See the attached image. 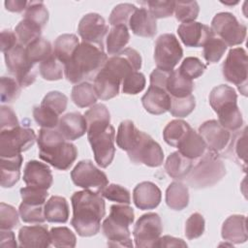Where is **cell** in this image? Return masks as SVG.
Returning <instances> with one entry per match:
<instances>
[{
  "label": "cell",
  "instance_id": "cell-24",
  "mask_svg": "<svg viewBox=\"0 0 248 248\" xmlns=\"http://www.w3.org/2000/svg\"><path fill=\"white\" fill-rule=\"evenodd\" d=\"M132 32L140 37L152 38L157 33V22L145 8L137 9L129 20Z\"/></svg>",
  "mask_w": 248,
  "mask_h": 248
},
{
  "label": "cell",
  "instance_id": "cell-54",
  "mask_svg": "<svg viewBox=\"0 0 248 248\" xmlns=\"http://www.w3.org/2000/svg\"><path fill=\"white\" fill-rule=\"evenodd\" d=\"M68 98L66 95L59 91H50L43 99L41 105L53 110L56 114L60 115L67 108Z\"/></svg>",
  "mask_w": 248,
  "mask_h": 248
},
{
  "label": "cell",
  "instance_id": "cell-34",
  "mask_svg": "<svg viewBox=\"0 0 248 248\" xmlns=\"http://www.w3.org/2000/svg\"><path fill=\"white\" fill-rule=\"evenodd\" d=\"M140 132L131 120H124L120 123L117 135H116V143L118 147L122 150L130 151L138 142Z\"/></svg>",
  "mask_w": 248,
  "mask_h": 248
},
{
  "label": "cell",
  "instance_id": "cell-20",
  "mask_svg": "<svg viewBox=\"0 0 248 248\" xmlns=\"http://www.w3.org/2000/svg\"><path fill=\"white\" fill-rule=\"evenodd\" d=\"M18 242L24 248H46L51 245L50 233L46 225L24 226L18 232Z\"/></svg>",
  "mask_w": 248,
  "mask_h": 248
},
{
  "label": "cell",
  "instance_id": "cell-17",
  "mask_svg": "<svg viewBox=\"0 0 248 248\" xmlns=\"http://www.w3.org/2000/svg\"><path fill=\"white\" fill-rule=\"evenodd\" d=\"M199 134L204 140L206 147L218 154L227 148L231 140L230 131L214 119L203 122L199 128Z\"/></svg>",
  "mask_w": 248,
  "mask_h": 248
},
{
  "label": "cell",
  "instance_id": "cell-25",
  "mask_svg": "<svg viewBox=\"0 0 248 248\" xmlns=\"http://www.w3.org/2000/svg\"><path fill=\"white\" fill-rule=\"evenodd\" d=\"M221 235L223 239L234 244L246 242L247 229L246 217L244 215H232L223 223Z\"/></svg>",
  "mask_w": 248,
  "mask_h": 248
},
{
  "label": "cell",
  "instance_id": "cell-21",
  "mask_svg": "<svg viewBox=\"0 0 248 248\" xmlns=\"http://www.w3.org/2000/svg\"><path fill=\"white\" fill-rule=\"evenodd\" d=\"M161 198V190L155 183L150 181L140 182L133 191L134 203L141 210L154 209L159 205Z\"/></svg>",
  "mask_w": 248,
  "mask_h": 248
},
{
  "label": "cell",
  "instance_id": "cell-16",
  "mask_svg": "<svg viewBox=\"0 0 248 248\" xmlns=\"http://www.w3.org/2000/svg\"><path fill=\"white\" fill-rule=\"evenodd\" d=\"M108 31V26L105 18L96 13L85 15L79 21L78 33L82 42L97 45L104 47L105 37Z\"/></svg>",
  "mask_w": 248,
  "mask_h": 248
},
{
  "label": "cell",
  "instance_id": "cell-49",
  "mask_svg": "<svg viewBox=\"0 0 248 248\" xmlns=\"http://www.w3.org/2000/svg\"><path fill=\"white\" fill-rule=\"evenodd\" d=\"M138 8L130 3H121L116 5L111 11L108 21L112 26L129 24V20Z\"/></svg>",
  "mask_w": 248,
  "mask_h": 248
},
{
  "label": "cell",
  "instance_id": "cell-27",
  "mask_svg": "<svg viewBox=\"0 0 248 248\" xmlns=\"http://www.w3.org/2000/svg\"><path fill=\"white\" fill-rule=\"evenodd\" d=\"M22 162L21 154L12 157H0V178L3 188H11L19 180Z\"/></svg>",
  "mask_w": 248,
  "mask_h": 248
},
{
  "label": "cell",
  "instance_id": "cell-4",
  "mask_svg": "<svg viewBox=\"0 0 248 248\" xmlns=\"http://www.w3.org/2000/svg\"><path fill=\"white\" fill-rule=\"evenodd\" d=\"M37 142L40 158L57 170L70 169L78 157L76 145L68 141L56 128H42Z\"/></svg>",
  "mask_w": 248,
  "mask_h": 248
},
{
  "label": "cell",
  "instance_id": "cell-40",
  "mask_svg": "<svg viewBox=\"0 0 248 248\" xmlns=\"http://www.w3.org/2000/svg\"><path fill=\"white\" fill-rule=\"evenodd\" d=\"M39 71L43 78L46 80H58L63 77L64 65L52 53L47 59L40 63Z\"/></svg>",
  "mask_w": 248,
  "mask_h": 248
},
{
  "label": "cell",
  "instance_id": "cell-14",
  "mask_svg": "<svg viewBox=\"0 0 248 248\" xmlns=\"http://www.w3.org/2000/svg\"><path fill=\"white\" fill-rule=\"evenodd\" d=\"M162 232V220L157 213L149 212L141 215L133 230L136 246L140 248L157 247Z\"/></svg>",
  "mask_w": 248,
  "mask_h": 248
},
{
  "label": "cell",
  "instance_id": "cell-51",
  "mask_svg": "<svg viewBox=\"0 0 248 248\" xmlns=\"http://www.w3.org/2000/svg\"><path fill=\"white\" fill-rule=\"evenodd\" d=\"M21 87L16 78L11 77L1 78V103H12L19 97Z\"/></svg>",
  "mask_w": 248,
  "mask_h": 248
},
{
  "label": "cell",
  "instance_id": "cell-46",
  "mask_svg": "<svg viewBox=\"0 0 248 248\" xmlns=\"http://www.w3.org/2000/svg\"><path fill=\"white\" fill-rule=\"evenodd\" d=\"M202 46V54L207 63L218 62L228 47L227 45L221 39L215 37V35L209 38Z\"/></svg>",
  "mask_w": 248,
  "mask_h": 248
},
{
  "label": "cell",
  "instance_id": "cell-26",
  "mask_svg": "<svg viewBox=\"0 0 248 248\" xmlns=\"http://www.w3.org/2000/svg\"><path fill=\"white\" fill-rule=\"evenodd\" d=\"M121 83V80L103 67L94 78L93 86L99 99L109 100L119 94V87Z\"/></svg>",
  "mask_w": 248,
  "mask_h": 248
},
{
  "label": "cell",
  "instance_id": "cell-38",
  "mask_svg": "<svg viewBox=\"0 0 248 248\" xmlns=\"http://www.w3.org/2000/svg\"><path fill=\"white\" fill-rule=\"evenodd\" d=\"M192 127L185 121L175 119L168 123L163 131L164 140L170 146L176 147Z\"/></svg>",
  "mask_w": 248,
  "mask_h": 248
},
{
  "label": "cell",
  "instance_id": "cell-33",
  "mask_svg": "<svg viewBox=\"0 0 248 248\" xmlns=\"http://www.w3.org/2000/svg\"><path fill=\"white\" fill-rule=\"evenodd\" d=\"M130 33L126 25L112 26L107 36V51L113 56L121 52L129 43Z\"/></svg>",
  "mask_w": 248,
  "mask_h": 248
},
{
  "label": "cell",
  "instance_id": "cell-47",
  "mask_svg": "<svg viewBox=\"0 0 248 248\" xmlns=\"http://www.w3.org/2000/svg\"><path fill=\"white\" fill-rule=\"evenodd\" d=\"M50 242L54 247H75L77 237L67 227H54L50 230Z\"/></svg>",
  "mask_w": 248,
  "mask_h": 248
},
{
  "label": "cell",
  "instance_id": "cell-10",
  "mask_svg": "<svg viewBox=\"0 0 248 248\" xmlns=\"http://www.w3.org/2000/svg\"><path fill=\"white\" fill-rule=\"evenodd\" d=\"M210 28L214 35L219 36V39H221L227 46L240 45L246 38V26L238 22L236 17L231 13L222 12L215 15L211 21Z\"/></svg>",
  "mask_w": 248,
  "mask_h": 248
},
{
  "label": "cell",
  "instance_id": "cell-48",
  "mask_svg": "<svg viewBox=\"0 0 248 248\" xmlns=\"http://www.w3.org/2000/svg\"><path fill=\"white\" fill-rule=\"evenodd\" d=\"M59 115L45 106H36L33 108V117L42 128L54 129L59 123Z\"/></svg>",
  "mask_w": 248,
  "mask_h": 248
},
{
  "label": "cell",
  "instance_id": "cell-29",
  "mask_svg": "<svg viewBox=\"0 0 248 248\" xmlns=\"http://www.w3.org/2000/svg\"><path fill=\"white\" fill-rule=\"evenodd\" d=\"M193 90V80L181 75L178 69L170 73L166 83V91L170 97L183 98L191 95Z\"/></svg>",
  "mask_w": 248,
  "mask_h": 248
},
{
  "label": "cell",
  "instance_id": "cell-6",
  "mask_svg": "<svg viewBox=\"0 0 248 248\" xmlns=\"http://www.w3.org/2000/svg\"><path fill=\"white\" fill-rule=\"evenodd\" d=\"M209 104L225 129L235 132L241 128L243 118L237 107V94L232 87L227 84L214 87L209 94Z\"/></svg>",
  "mask_w": 248,
  "mask_h": 248
},
{
  "label": "cell",
  "instance_id": "cell-58",
  "mask_svg": "<svg viewBox=\"0 0 248 248\" xmlns=\"http://www.w3.org/2000/svg\"><path fill=\"white\" fill-rule=\"evenodd\" d=\"M20 196L23 202L32 204H45L48 193L46 189L27 186L20 189Z\"/></svg>",
  "mask_w": 248,
  "mask_h": 248
},
{
  "label": "cell",
  "instance_id": "cell-44",
  "mask_svg": "<svg viewBox=\"0 0 248 248\" xmlns=\"http://www.w3.org/2000/svg\"><path fill=\"white\" fill-rule=\"evenodd\" d=\"M196 107V99L191 94L183 98L170 97V107L169 111L170 114L177 118L188 116Z\"/></svg>",
  "mask_w": 248,
  "mask_h": 248
},
{
  "label": "cell",
  "instance_id": "cell-31",
  "mask_svg": "<svg viewBox=\"0 0 248 248\" xmlns=\"http://www.w3.org/2000/svg\"><path fill=\"white\" fill-rule=\"evenodd\" d=\"M194 166L193 160L185 157L179 151L172 152L165 163V170L167 173L177 179H184Z\"/></svg>",
  "mask_w": 248,
  "mask_h": 248
},
{
  "label": "cell",
  "instance_id": "cell-12",
  "mask_svg": "<svg viewBox=\"0 0 248 248\" xmlns=\"http://www.w3.org/2000/svg\"><path fill=\"white\" fill-rule=\"evenodd\" d=\"M183 56V49L173 34L158 37L154 47V60L158 69L171 72Z\"/></svg>",
  "mask_w": 248,
  "mask_h": 248
},
{
  "label": "cell",
  "instance_id": "cell-19",
  "mask_svg": "<svg viewBox=\"0 0 248 248\" xmlns=\"http://www.w3.org/2000/svg\"><path fill=\"white\" fill-rule=\"evenodd\" d=\"M23 181L27 186L47 190L52 185L53 177L46 164L31 160L24 167Z\"/></svg>",
  "mask_w": 248,
  "mask_h": 248
},
{
  "label": "cell",
  "instance_id": "cell-2",
  "mask_svg": "<svg viewBox=\"0 0 248 248\" xmlns=\"http://www.w3.org/2000/svg\"><path fill=\"white\" fill-rule=\"evenodd\" d=\"M73 218L71 225L80 236H93L101 229V220L106 214V203L100 193L82 190L71 198Z\"/></svg>",
  "mask_w": 248,
  "mask_h": 248
},
{
  "label": "cell",
  "instance_id": "cell-18",
  "mask_svg": "<svg viewBox=\"0 0 248 248\" xmlns=\"http://www.w3.org/2000/svg\"><path fill=\"white\" fill-rule=\"evenodd\" d=\"M177 33L182 43L186 46H202L205 42L214 36L211 28L197 21L181 23L177 28Z\"/></svg>",
  "mask_w": 248,
  "mask_h": 248
},
{
  "label": "cell",
  "instance_id": "cell-42",
  "mask_svg": "<svg viewBox=\"0 0 248 248\" xmlns=\"http://www.w3.org/2000/svg\"><path fill=\"white\" fill-rule=\"evenodd\" d=\"M21 220L29 224H42L46 221L45 204H32L21 202L18 208Z\"/></svg>",
  "mask_w": 248,
  "mask_h": 248
},
{
  "label": "cell",
  "instance_id": "cell-28",
  "mask_svg": "<svg viewBox=\"0 0 248 248\" xmlns=\"http://www.w3.org/2000/svg\"><path fill=\"white\" fill-rule=\"evenodd\" d=\"M185 157L195 160L202 157L206 151V144L201 135L191 128L176 146Z\"/></svg>",
  "mask_w": 248,
  "mask_h": 248
},
{
  "label": "cell",
  "instance_id": "cell-55",
  "mask_svg": "<svg viewBox=\"0 0 248 248\" xmlns=\"http://www.w3.org/2000/svg\"><path fill=\"white\" fill-rule=\"evenodd\" d=\"M19 212L10 204L5 202L0 203V230H12L16 228L18 223Z\"/></svg>",
  "mask_w": 248,
  "mask_h": 248
},
{
  "label": "cell",
  "instance_id": "cell-56",
  "mask_svg": "<svg viewBox=\"0 0 248 248\" xmlns=\"http://www.w3.org/2000/svg\"><path fill=\"white\" fill-rule=\"evenodd\" d=\"M204 218L199 212L193 213L186 221L185 235L188 239H196L202 235L204 232Z\"/></svg>",
  "mask_w": 248,
  "mask_h": 248
},
{
  "label": "cell",
  "instance_id": "cell-52",
  "mask_svg": "<svg viewBox=\"0 0 248 248\" xmlns=\"http://www.w3.org/2000/svg\"><path fill=\"white\" fill-rule=\"evenodd\" d=\"M101 196L108 201L115 202L118 203H124V204H130L131 203V197L130 192L118 185V184H109L107 185L101 192Z\"/></svg>",
  "mask_w": 248,
  "mask_h": 248
},
{
  "label": "cell",
  "instance_id": "cell-39",
  "mask_svg": "<svg viewBox=\"0 0 248 248\" xmlns=\"http://www.w3.org/2000/svg\"><path fill=\"white\" fill-rule=\"evenodd\" d=\"M18 43L23 46H27L37 39L41 38L42 28L36 23L23 18L15 29Z\"/></svg>",
  "mask_w": 248,
  "mask_h": 248
},
{
  "label": "cell",
  "instance_id": "cell-23",
  "mask_svg": "<svg viewBox=\"0 0 248 248\" xmlns=\"http://www.w3.org/2000/svg\"><path fill=\"white\" fill-rule=\"evenodd\" d=\"M141 103L146 111L159 115L169 111L170 107V96L166 89L149 85L146 93L141 98Z\"/></svg>",
  "mask_w": 248,
  "mask_h": 248
},
{
  "label": "cell",
  "instance_id": "cell-36",
  "mask_svg": "<svg viewBox=\"0 0 248 248\" xmlns=\"http://www.w3.org/2000/svg\"><path fill=\"white\" fill-rule=\"evenodd\" d=\"M71 98L74 104L79 108L92 107L97 102V94L93 84L83 81L75 85L72 89Z\"/></svg>",
  "mask_w": 248,
  "mask_h": 248
},
{
  "label": "cell",
  "instance_id": "cell-57",
  "mask_svg": "<svg viewBox=\"0 0 248 248\" xmlns=\"http://www.w3.org/2000/svg\"><path fill=\"white\" fill-rule=\"evenodd\" d=\"M175 1H146L142 4L148 6V11L152 16L156 18H163L170 16L174 12Z\"/></svg>",
  "mask_w": 248,
  "mask_h": 248
},
{
  "label": "cell",
  "instance_id": "cell-7",
  "mask_svg": "<svg viewBox=\"0 0 248 248\" xmlns=\"http://www.w3.org/2000/svg\"><path fill=\"white\" fill-rule=\"evenodd\" d=\"M200 161L193 166L188 175L184 178L195 189H202L215 185L226 174V168L219 154L211 150L200 157Z\"/></svg>",
  "mask_w": 248,
  "mask_h": 248
},
{
  "label": "cell",
  "instance_id": "cell-30",
  "mask_svg": "<svg viewBox=\"0 0 248 248\" xmlns=\"http://www.w3.org/2000/svg\"><path fill=\"white\" fill-rule=\"evenodd\" d=\"M69 213L68 202L63 197L52 196L45 203V217L49 223H66Z\"/></svg>",
  "mask_w": 248,
  "mask_h": 248
},
{
  "label": "cell",
  "instance_id": "cell-63",
  "mask_svg": "<svg viewBox=\"0 0 248 248\" xmlns=\"http://www.w3.org/2000/svg\"><path fill=\"white\" fill-rule=\"evenodd\" d=\"M0 246L1 247H16L15 233L11 230L0 231Z\"/></svg>",
  "mask_w": 248,
  "mask_h": 248
},
{
  "label": "cell",
  "instance_id": "cell-41",
  "mask_svg": "<svg viewBox=\"0 0 248 248\" xmlns=\"http://www.w3.org/2000/svg\"><path fill=\"white\" fill-rule=\"evenodd\" d=\"M37 25L42 29L46 25L48 21V11L42 1H29L26 10L24 11V17Z\"/></svg>",
  "mask_w": 248,
  "mask_h": 248
},
{
  "label": "cell",
  "instance_id": "cell-37",
  "mask_svg": "<svg viewBox=\"0 0 248 248\" xmlns=\"http://www.w3.org/2000/svg\"><path fill=\"white\" fill-rule=\"evenodd\" d=\"M25 51L28 60L34 65L39 62L42 63L53 53L50 43L44 38H39L28 45L25 47Z\"/></svg>",
  "mask_w": 248,
  "mask_h": 248
},
{
  "label": "cell",
  "instance_id": "cell-50",
  "mask_svg": "<svg viewBox=\"0 0 248 248\" xmlns=\"http://www.w3.org/2000/svg\"><path fill=\"white\" fill-rule=\"evenodd\" d=\"M205 69L206 65H204L199 58L189 56L183 60L180 67L178 68V71L181 75L193 80L200 78Z\"/></svg>",
  "mask_w": 248,
  "mask_h": 248
},
{
  "label": "cell",
  "instance_id": "cell-62",
  "mask_svg": "<svg viewBox=\"0 0 248 248\" xmlns=\"http://www.w3.org/2000/svg\"><path fill=\"white\" fill-rule=\"evenodd\" d=\"M157 247H187V243L180 238L164 235L163 237L159 238Z\"/></svg>",
  "mask_w": 248,
  "mask_h": 248
},
{
  "label": "cell",
  "instance_id": "cell-43",
  "mask_svg": "<svg viewBox=\"0 0 248 248\" xmlns=\"http://www.w3.org/2000/svg\"><path fill=\"white\" fill-rule=\"evenodd\" d=\"M200 13V7L197 1H175L174 14L178 21L182 23L195 21Z\"/></svg>",
  "mask_w": 248,
  "mask_h": 248
},
{
  "label": "cell",
  "instance_id": "cell-45",
  "mask_svg": "<svg viewBox=\"0 0 248 248\" xmlns=\"http://www.w3.org/2000/svg\"><path fill=\"white\" fill-rule=\"evenodd\" d=\"M246 127L240 133L236 134L232 140H230L227 148L226 154L231 153L230 155H233L234 160H236L239 164H243L246 169Z\"/></svg>",
  "mask_w": 248,
  "mask_h": 248
},
{
  "label": "cell",
  "instance_id": "cell-9",
  "mask_svg": "<svg viewBox=\"0 0 248 248\" xmlns=\"http://www.w3.org/2000/svg\"><path fill=\"white\" fill-rule=\"evenodd\" d=\"M37 140L33 129L16 127L0 131V157H12L28 150Z\"/></svg>",
  "mask_w": 248,
  "mask_h": 248
},
{
  "label": "cell",
  "instance_id": "cell-22",
  "mask_svg": "<svg viewBox=\"0 0 248 248\" xmlns=\"http://www.w3.org/2000/svg\"><path fill=\"white\" fill-rule=\"evenodd\" d=\"M57 129L68 141H71L78 140L87 132V123L81 113L73 111L59 119Z\"/></svg>",
  "mask_w": 248,
  "mask_h": 248
},
{
  "label": "cell",
  "instance_id": "cell-3",
  "mask_svg": "<svg viewBox=\"0 0 248 248\" xmlns=\"http://www.w3.org/2000/svg\"><path fill=\"white\" fill-rule=\"evenodd\" d=\"M108 60L104 47L82 42L74 51L70 60L64 65L66 78L75 84L92 79Z\"/></svg>",
  "mask_w": 248,
  "mask_h": 248
},
{
  "label": "cell",
  "instance_id": "cell-15",
  "mask_svg": "<svg viewBox=\"0 0 248 248\" xmlns=\"http://www.w3.org/2000/svg\"><path fill=\"white\" fill-rule=\"evenodd\" d=\"M127 153L130 160L137 165L143 164L156 168L160 167L164 161V152L160 144L144 132H140L137 144Z\"/></svg>",
  "mask_w": 248,
  "mask_h": 248
},
{
  "label": "cell",
  "instance_id": "cell-35",
  "mask_svg": "<svg viewBox=\"0 0 248 248\" xmlns=\"http://www.w3.org/2000/svg\"><path fill=\"white\" fill-rule=\"evenodd\" d=\"M79 41L75 34H62L54 42L53 53L65 65L78 46Z\"/></svg>",
  "mask_w": 248,
  "mask_h": 248
},
{
  "label": "cell",
  "instance_id": "cell-13",
  "mask_svg": "<svg viewBox=\"0 0 248 248\" xmlns=\"http://www.w3.org/2000/svg\"><path fill=\"white\" fill-rule=\"evenodd\" d=\"M71 178L75 185L97 193H100L108 184L106 173L90 160L78 162L71 171Z\"/></svg>",
  "mask_w": 248,
  "mask_h": 248
},
{
  "label": "cell",
  "instance_id": "cell-60",
  "mask_svg": "<svg viewBox=\"0 0 248 248\" xmlns=\"http://www.w3.org/2000/svg\"><path fill=\"white\" fill-rule=\"evenodd\" d=\"M17 44L19 43L15 32L11 30H3L1 32V51L3 53L10 50Z\"/></svg>",
  "mask_w": 248,
  "mask_h": 248
},
{
  "label": "cell",
  "instance_id": "cell-61",
  "mask_svg": "<svg viewBox=\"0 0 248 248\" xmlns=\"http://www.w3.org/2000/svg\"><path fill=\"white\" fill-rule=\"evenodd\" d=\"M170 73V72H166L158 68L154 69L153 72L150 74V85L166 89V83Z\"/></svg>",
  "mask_w": 248,
  "mask_h": 248
},
{
  "label": "cell",
  "instance_id": "cell-59",
  "mask_svg": "<svg viewBox=\"0 0 248 248\" xmlns=\"http://www.w3.org/2000/svg\"><path fill=\"white\" fill-rule=\"evenodd\" d=\"M19 126L18 119L15 111L6 106L0 108V131L10 130Z\"/></svg>",
  "mask_w": 248,
  "mask_h": 248
},
{
  "label": "cell",
  "instance_id": "cell-8",
  "mask_svg": "<svg viewBox=\"0 0 248 248\" xmlns=\"http://www.w3.org/2000/svg\"><path fill=\"white\" fill-rule=\"evenodd\" d=\"M8 71L15 77L20 87H28L36 80L37 71L26 55L25 46L17 44L4 53Z\"/></svg>",
  "mask_w": 248,
  "mask_h": 248
},
{
  "label": "cell",
  "instance_id": "cell-53",
  "mask_svg": "<svg viewBox=\"0 0 248 248\" xmlns=\"http://www.w3.org/2000/svg\"><path fill=\"white\" fill-rule=\"evenodd\" d=\"M145 86V77L140 72H132L122 80V91L125 94L136 95L143 90Z\"/></svg>",
  "mask_w": 248,
  "mask_h": 248
},
{
  "label": "cell",
  "instance_id": "cell-11",
  "mask_svg": "<svg viewBox=\"0 0 248 248\" xmlns=\"http://www.w3.org/2000/svg\"><path fill=\"white\" fill-rule=\"evenodd\" d=\"M247 61L246 50L242 47H234L230 49L222 66L223 76L226 80L236 85L244 96L247 93Z\"/></svg>",
  "mask_w": 248,
  "mask_h": 248
},
{
  "label": "cell",
  "instance_id": "cell-32",
  "mask_svg": "<svg viewBox=\"0 0 248 248\" xmlns=\"http://www.w3.org/2000/svg\"><path fill=\"white\" fill-rule=\"evenodd\" d=\"M166 203L173 210H182L187 207L189 203L188 187L179 181L170 183L166 190Z\"/></svg>",
  "mask_w": 248,
  "mask_h": 248
},
{
  "label": "cell",
  "instance_id": "cell-5",
  "mask_svg": "<svg viewBox=\"0 0 248 248\" xmlns=\"http://www.w3.org/2000/svg\"><path fill=\"white\" fill-rule=\"evenodd\" d=\"M135 219L134 210L129 204H113L109 215L102 224V232L110 247H133L129 226Z\"/></svg>",
  "mask_w": 248,
  "mask_h": 248
},
{
  "label": "cell",
  "instance_id": "cell-1",
  "mask_svg": "<svg viewBox=\"0 0 248 248\" xmlns=\"http://www.w3.org/2000/svg\"><path fill=\"white\" fill-rule=\"evenodd\" d=\"M87 123V139L92 147L97 165L108 167L115 154V130L110 125V114L103 104L93 105L84 113Z\"/></svg>",
  "mask_w": 248,
  "mask_h": 248
},
{
  "label": "cell",
  "instance_id": "cell-64",
  "mask_svg": "<svg viewBox=\"0 0 248 248\" xmlns=\"http://www.w3.org/2000/svg\"><path fill=\"white\" fill-rule=\"evenodd\" d=\"M6 10L13 13H21L26 10L28 2L24 0H8L5 1Z\"/></svg>",
  "mask_w": 248,
  "mask_h": 248
}]
</instances>
